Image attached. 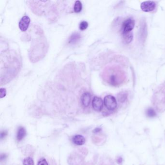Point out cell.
I'll return each instance as SVG.
<instances>
[{
  "instance_id": "52a82bcc",
  "label": "cell",
  "mask_w": 165,
  "mask_h": 165,
  "mask_svg": "<svg viewBox=\"0 0 165 165\" xmlns=\"http://www.w3.org/2000/svg\"><path fill=\"white\" fill-rule=\"evenodd\" d=\"M91 100V95L89 92H85L81 97V104L84 107H88L90 105Z\"/></svg>"
},
{
  "instance_id": "5bb4252c",
  "label": "cell",
  "mask_w": 165,
  "mask_h": 165,
  "mask_svg": "<svg viewBox=\"0 0 165 165\" xmlns=\"http://www.w3.org/2000/svg\"><path fill=\"white\" fill-rule=\"evenodd\" d=\"M23 165H34V161L31 157H28L25 158L23 161Z\"/></svg>"
},
{
  "instance_id": "44dd1931",
  "label": "cell",
  "mask_w": 165,
  "mask_h": 165,
  "mask_svg": "<svg viewBox=\"0 0 165 165\" xmlns=\"http://www.w3.org/2000/svg\"><path fill=\"white\" fill-rule=\"evenodd\" d=\"M122 161H123V159H122L121 157H120V158H119L117 160V162H118V163L121 164V162H122Z\"/></svg>"
},
{
  "instance_id": "ac0fdd59",
  "label": "cell",
  "mask_w": 165,
  "mask_h": 165,
  "mask_svg": "<svg viewBox=\"0 0 165 165\" xmlns=\"http://www.w3.org/2000/svg\"><path fill=\"white\" fill-rule=\"evenodd\" d=\"M6 90L4 88L1 89V98H2L6 95Z\"/></svg>"
},
{
  "instance_id": "9c48e42d",
  "label": "cell",
  "mask_w": 165,
  "mask_h": 165,
  "mask_svg": "<svg viewBox=\"0 0 165 165\" xmlns=\"http://www.w3.org/2000/svg\"><path fill=\"white\" fill-rule=\"evenodd\" d=\"M81 38L80 34L78 33H75L70 36V38H69V44L73 45V44L77 43L80 39Z\"/></svg>"
},
{
  "instance_id": "ffe728a7",
  "label": "cell",
  "mask_w": 165,
  "mask_h": 165,
  "mask_svg": "<svg viewBox=\"0 0 165 165\" xmlns=\"http://www.w3.org/2000/svg\"><path fill=\"white\" fill-rule=\"evenodd\" d=\"M101 128H96V129L94 130V132L98 133L101 131Z\"/></svg>"
},
{
  "instance_id": "2e32d148",
  "label": "cell",
  "mask_w": 165,
  "mask_h": 165,
  "mask_svg": "<svg viewBox=\"0 0 165 165\" xmlns=\"http://www.w3.org/2000/svg\"><path fill=\"white\" fill-rule=\"evenodd\" d=\"M88 27V23L87 21H83L82 22H80V26H79V28L80 29L81 31H84L86 30Z\"/></svg>"
},
{
  "instance_id": "e0dca14e",
  "label": "cell",
  "mask_w": 165,
  "mask_h": 165,
  "mask_svg": "<svg viewBox=\"0 0 165 165\" xmlns=\"http://www.w3.org/2000/svg\"><path fill=\"white\" fill-rule=\"evenodd\" d=\"M38 165H48V163L45 158H42L38 162Z\"/></svg>"
},
{
  "instance_id": "4fadbf2b",
  "label": "cell",
  "mask_w": 165,
  "mask_h": 165,
  "mask_svg": "<svg viewBox=\"0 0 165 165\" xmlns=\"http://www.w3.org/2000/svg\"><path fill=\"white\" fill-rule=\"evenodd\" d=\"M127 96V95L126 93H125V92L121 93L120 94H119L118 96L119 101L121 103L124 102L126 100Z\"/></svg>"
},
{
  "instance_id": "7a4b0ae2",
  "label": "cell",
  "mask_w": 165,
  "mask_h": 165,
  "mask_svg": "<svg viewBox=\"0 0 165 165\" xmlns=\"http://www.w3.org/2000/svg\"><path fill=\"white\" fill-rule=\"evenodd\" d=\"M104 103L106 108L109 111H113L117 107L116 100L112 95H108L105 97Z\"/></svg>"
},
{
  "instance_id": "277c9868",
  "label": "cell",
  "mask_w": 165,
  "mask_h": 165,
  "mask_svg": "<svg viewBox=\"0 0 165 165\" xmlns=\"http://www.w3.org/2000/svg\"><path fill=\"white\" fill-rule=\"evenodd\" d=\"M92 107L96 111H101L103 107V102L101 98L95 97L92 101Z\"/></svg>"
},
{
  "instance_id": "3957f363",
  "label": "cell",
  "mask_w": 165,
  "mask_h": 165,
  "mask_svg": "<svg viewBox=\"0 0 165 165\" xmlns=\"http://www.w3.org/2000/svg\"><path fill=\"white\" fill-rule=\"evenodd\" d=\"M135 26V20L131 18H129L125 20L122 26V33L131 32Z\"/></svg>"
},
{
  "instance_id": "30bf717a",
  "label": "cell",
  "mask_w": 165,
  "mask_h": 165,
  "mask_svg": "<svg viewBox=\"0 0 165 165\" xmlns=\"http://www.w3.org/2000/svg\"><path fill=\"white\" fill-rule=\"evenodd\" d=\"M26 135V131L24 128L22 126H20L17 130V139L18 141H21L25 137Z\"/></svg>"
},
{
  "instance_id": "d6986e66",
  "label": "cell",
  "mask_w": 165,
  "mask_h": 165,
  "mask_svg": "<svg viewBox=\"0 0 165 165\" xmlns=\"http://www.w3.org/2000/svg\"><path fill=\"white\" fill-rule=\"evenodd\" d=\"M7 131H2V132L1 133V139H3L7 135Z\"/></svg>"
},
{
  "instance_id": "9a60e30c",
  "label": "cell",
  "mask_w": 165,
  "mask_h": 165,
  "mask_svg": "<svg viewBox=\"0 0 165 165\" xmlns=\"http://www.w3.org/2000/svg\"><path fill=\"white\" fill-rule=\"evenodd\" d=\"M147 115L148 117H154L156 116V112L152 108H149L146 111Z\"/></svg>"
},
{
  "instance_id": "8992f818",
  "label": "cell",
  "mask_w": 165,
  "mask_h": 165,
  "mask_svg": "<svg viewBox=\"0 0 165 165\" xmlns=\"http://www.w3.org/2000/svg\"><path fill=\"white\" fill-rule=\"evenodd\" d=\"M156 4L153 1H146L142 3L140 7L142 10L144 12H151L156 8Z\"/></svg>"
},
{
  "instance_id": "6da1fadb",
  "label": "cell",
  "mask_w": 165,
  "mask_h": 165,
  "mask_svg": "<svg viewBox=\"0 0 165 165\" xmlns=\"http://www.w3.org/2000/svg\"><path fill=\"white\" fill-rule=\"evenodd\" d=\"M102 78L105 82L113 86L121 85L125 81L126 76L125 72L119 66H109L105 69Z\"/></svg>"
},
{
  "instance_id": "7c38bea8",
  "label": "cell",
  "mask_w": 165,
  "mask_h": 165,
  "mask_svg": "<svg viewBox=\"0 0 165 165\" xmlns=\"http://www.w3.org/2000/svg\"><path fill=\"white\" fill-rule=\"evenodd\" d=\"M82 9V5L81 2L80 1H76L75 2L74 7V10L75 13H78L81 12Z\"/></svg>"
},
{
  "instance_id": "ba28073f",
  "label": "cell",
  "mask_w": 165,
  "mask_h": 165,
  "mask_svg": "<svg viewBox=\"0 0 165 165\" xmlns=\"http://www.w3.org/2000/svg\"><path fill=\"white\" fill-rule=\"evenodd\" d=\"M72 141L76 145L80 146V145H83L85 143V139L83 135H76L74 136L72 139Z\"/></svg>"
},
{
  "instance_id": "5b68a950",
  "label": "cell",
  "mask_w": 165,
  "mask_h": 165,
  "mask_svg": "<svg viewBox=\"0 0 165 165\" xmlns=\"http://www.w3.org/2000/svg\"><path fill=\"white\" fill-rule=\"evenodd\" d=\"M30 17L28 16H23L19 22V26L20 30L22 32L26 31L30 25Z\"/></svg>"
},
{
  "instance_id": "8fae6325",
  "label": "cell",
  "mask_w": 165,
  "mask_h": 165,
  "mask_svg": "<svg viewBox=\"0 0 165 165\" xmlns=\"http://www.w3.org/2000/svg\"><path fill=\"white\" fill-rule=\"evenodd\" d=\"M123 39L126 44H129L132 41L133 36L132 32L129 33H122Z\"/></svg>"
}]
</instances>
